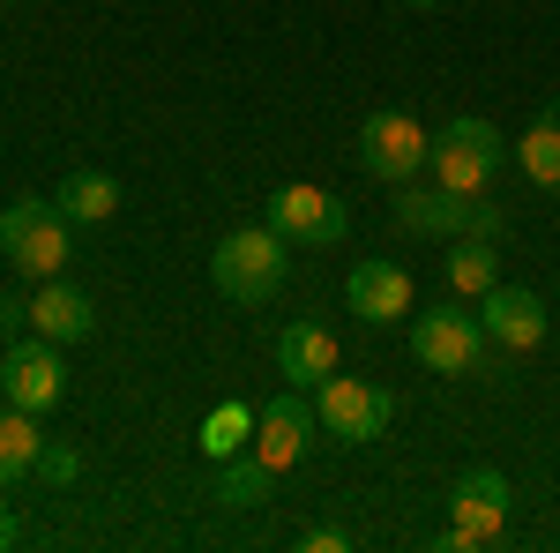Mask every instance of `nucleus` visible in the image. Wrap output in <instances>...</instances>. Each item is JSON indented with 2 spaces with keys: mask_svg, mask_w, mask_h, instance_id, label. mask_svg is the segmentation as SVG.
Returning a JSON list of instances; mask_svg holds the SVG:
<instances>
[{
  "mask_svg": "<svg viewBox=\"0 0 560 553\" xmlns=\"http://www.w3.org/2000/svg\"><path fill=\"white\" fill-rule=\"evenodd\" d=\"M38 479L45 486H68L75 479V449H38Z\"/></svg>",
  "mask_w": 560,
  "mask_h": 553,
  "instance_id": "nucleus-22",
  "label": "nucleus"
},
{
  "mask_svg": "<svg viewBox=\"0 0 560 553\" xmlns=\"http://www.w3.org/2000/svg\"><path fill=\"white\" fill-rule=\"evenodd\" d=\"M38 426H31V412H15V404H8V412H0V486H15V479H31V471H38Z\"/></svg>",
  "mask_w": 560,
  "mask_h": 553,
  "instance_id": "nucleus-19",
  "label": "nucleus"
},
{
  "mask_svg": "<svg viewBox=\"0 0 560 553\" xmlns=\"http://www.w3.org/2000/svg\"><path fill=\"white\" fill-rule=\"evenodd\" d=\"M501 158H509V142H501V128H486V120H448L427 150L433 180L456 187V195H486L501 180Z\"/></svg>",
  "mask_w": 560,
  "mask_h": 553,
  "instance_id": "nucleus-5",
  "label": "nucleus"
},
{
  "mask_svg": "<svg viewBox=\"0 0 560 553\" xmlns=\"http://www.w3.org/2000/svg\"><path fill=\"white\" fill-rule=\"evenodd\" d=\"M247 441H255V412H240V404H224V412L210 419V441H202V449H210L217 464H224V457H240Z\"/></svg>",
  "mask_w": 560,
  "mask_h": 553,
  "instance_id": "nucleus-21",
  "label": "nucleus"
},
{
  "mask_svg": "<svg viewBox=\"0 0 560 553\" xmlns=\"http://www.w3.org/2000/svg\"><path fill=\"white\" fill-rule=\"evenodd\" d=\"M396 224L404 232H433V240H464V232H486V240H501L509 232V217L501 203H478V195H456V187H396Z\"/></svg>",
  "mask_w": 560,
  "mask_h": 553,
  "instance_id": "nucleus-3",
  "label": "nucleus"
},
{
  "mask_svg": "<svg viewBox=\"0 0 560 553\" xmlns=\"http://www.w3.org/2000/svg\"><path fill=\"white\" fill-rule=\"evenodd\" d=\"M404 8H441V0H404Z\"/></svg>",
  "mask_w": 560,
  "mask_h": 553,
  "instance_id": "nucleus-26",
  "label": "nucleus"
},
{
  "mask_svg": "<svg viewBox=\"0 0 560 553\" xmlns=\"http://www.w3.org/2000/svg\"><path fill=\"white\" fill-rule=\"evenodd\" d=\"M261 224H277L292 247H337V240L351 232V210H345V195L292 180V187H277V195L261 203Z\"/></svg>",
  "mask_w": 560,
  "mask_h": 553,
  "instance_id": "nucleus-6",
  "label": "nucleus"
},
{
  "mask_svg": "<svg viewBox=\"0 0 560 553\" xmlns=\"http://www.w3.org/2000/svg\"><path fill=\"white\" fill-rule=\"evenodd\" d=\"M277 367H284V382L292 389H314L337 375V337L322 330V322H292L284 337H277Z\"/></svg>",
  "mask_w": 560,
  "mask_h": 553,
  "instance_id": "nucleus-15",
  "label": "nucleus"
},
{
  "mask_svg": "<svg viewBox=\"0 0 560 553\" xmlns=\"http://www.w3.org/2000/svg\"><path fill=\"white\" fill-rule=\"evenodd\" d=\"M411 359L427 375H478L486 367V322L464 299H433L427 314L411 322Z\"/></svg>",
  "mask_w": 560,
  "mask_h": 553,
  "instance_id": "nucleus-4",
  "label": "nucleus"
},
{
  "mask_svg": "<svg viewBox=\"0 0 560 553\" xmlns=\"http://www.w3.org/2000/svg\"><path fill=\"white\" fill-rule=\"evenodd\" d=\"M300 546H306V553H345L351 539H345V531H329V523H314V531H306Z\"/></svg>",
  "mask_w": 560,
  "mask_h": 553,
  "instance_id": "nucleus-23",
  "label": "nucleus"
},
{
  "mask_svg": "<svg viewBox=\"0 0 560 553\" xmlns=\"http://www.w3.org/2000/svg\"><path fill=\"white\" fill-rule=\"evenodd\" d=\"M269 486H277V471L261 464L255 449H240V457H224L217 502H224V509H261V502H269Z\"/></svg>",
  "mask_w": 560,
  "mask_h": 553,
  "instance_id": "nucleus-18",
  "label": "nucleus"
},
{
  "mask_svg": "<svg viewBox=\"0 0 560 553\" xmlns=\"http://www.w3.org/2000/svg\"><path fill=\"white\" fill-rule=\"evenodd\" d=\"M31 330L52 337V344H83L90 330H97V307H90V292L60 285V277H45L38 299H31Z\"/></svg>",
  "mask_w": 560,
  "mask_h": 553,
  "instance_id": "nucleus-14",
  "label": "nucleus"
},
{
  "mask_svg": "<svg viewBox=\"0 0 560 553\" xmlns=\"http://www.w3.org/2000/svg\"><path fill=\"white\" fill-rule=\"evenodd\" d=\"M52 203L75 217V224H105V217L120 210V180H113V172H68Z\"/></svg>",
  "mask_w": 560,
  "mask_h": 553,
  "instance_id": "nucleus-17",
  "label": "nucleus"
},
{
  "mask_svg": "<svg viewBox=\"0 0 560 553\" xmlns=\"http://www.w3.org/2000/svg\"><path fill=\"white\" fill-rule=\"evenodd\" d=\"M15 539H23V531H15V516H8V509H0V553H8V546H15Z\"/></svg>",
  "mask_w": 560,
  "mask_h": 553,
  "instance_id": "nucleus-25",
  "label": "nucleus"
},
{
  "mask_svg": "<svg viewBox=\"0 0 560 553\" xmlns=\"http://www.w3.org/2000/svg\"><path fill=\"white\" fill-rule=\"evenodd\" d=\"M509 150H516V165L530 172L538 187H560V120H546V113H538V120H530Z\"/></svg>",
  "mask_w": 560,
  "mask_h": 553,
  "instance_id": "nucleus-20",
  "label": "nucleus"
},
{
  "mask_svg": "<svg viewBox=\"0 0 560 553\" xmlns=\"http://www.w3.org/2000/svg\"><path fill=\"white\" fill-rule=\"evenodd\" d=\"M23 322H31V307H23V314H15V299H0V337H15V330H23Z\"/></svg>",
  "mask_w": 560,
  "mask_h": 553,
  "instance_id": "nucleus-24",
  "label": "nucleus"
},
{
  "mask_svg": "<svg viewBox=\"0 0 560 553\" xmlns=\"http://www.w3.org/2000/svg\"><path fill=\"white\" fill-rule=\"evenodd\" d=\"M441 277H448V292L456 299H486L501 285V255H493V240L486 232H464V240H448V255H441Z\"/></svg>",
  "mask_w": 560,
  "mask_h": 553,
  "instance_id": "nucleus-16",
  "label": "nucleus"
},
{
  "mask_svg": "<svg viewBox=\"0 0 560 553\" xmlns=\"http://www.w3.org/2000/svg\"><path fill=\"white\" fill-rule=\"evenodd\" d=\"M306 441H314V404H306V389H292V396H269L255 412V449L269 471H292L306 457Z\"/></svg>",
  "mask_w": 560,
  "mask_h": 553,
  "instance_id": "nucleus-10",
  "label": "nucleus"
},
{
  "mask_svg": "<svg viewBox=\"0 0 560 553\" xmlns=\"http://www.w3.org/2000/svg\"><path fill=\"white\" fill-rule=\"evenodd\" d=\"M284 269H292V240L277 224H247V232H224L210 255V285L240 307H261V299L284 292Z\"/></svg>",
  "mask_w": 560,
  "mask_h": 553,
  "instance_id": "nucleus-1",
  "label": "nucleus"
},
{
  "mask_svg": "<svg viewBox=\"0 0 560 553\" xmlns=\"http://www.w3.org/2000/svg\"><path fill=\"white\" fill-rule=\"evenodd\" d=\"M509 502H516V494H509V479L478 464V471H464V479L448 486V523H464L478 546H493V539L509 531Z\"/></svg>",
  "mask_w": 560,
  "mask_h": 553,
  "instance_id": "nucleus-12",
  "label": "nucleus"
},
{
  "mask_svg": "<svg viewBox=\"0 0 560 553\" xmlns=\"http://www.w3.org/2000/svg\"><path fill=\"white\" fill-rule=\"evenodd\" d=\"M478 322H486V344H501V352H538L546 344V299L523 292V285H493L478 299Z\"/></svg>",
  "mask_w": 560,
  "mask_h": 553,
  "instance_id": "nucleus-11",
  "label": "nucleus"
},
{
  "mask_svg": "<svg viewBox=\"0 0 560 553\" xmlns=\"http://www.w3.org/2000/svg\"><path fill=\"white\" fill-rule=\"evenodd\" d=\"M345 307L359 322H404L411 314V277L396 262H359L351 285H345Z\"/></svg>",
  "mask_w": 560,
  "mask_h": 553,
  "instance_id": "nucleus-13",
  "label": "nucleus"
},
{
  "mask_svg": "<svg viewBox=\"0 0 560 553\" xmlns=\"http://www.w3.org/2000/svg\"><path fill=\"white\" fill-rule=\"evenodd\" d=\"M0 255L15 262L23 277H60L68 255H75V217L60 210V203H38V195H23V203H8L0 210Z\"/></svg>",
  "mask_w": 560,
  "mask_h": 553,
  "instance_id": "nucleus-2",
  "label": "nucleus"
},
{
  "mask_svg": "<svg viewBox=\"0 0 560 553\" xmlns=\"http://www.w3.org/2000/svg\"><path fill=\"white\" fill-rule=\"evenodd\" d=\"M427 150H433V135L404 105L366 113V128H359V165L374 172V180H388V187H404L411 172H427Z\"/></svg>",
  "mask_w": 560,
  "mask_h": 553,
  "instance_id": "nucleus-7",
  "label": "nucleus"
},
{
  "mask_svg": "<svg viewBox=\"0 0 560 553\" xmlns=\"http://www.w3.org/2000/svg\"><path fill=\"white\" fill-rule=\"evenodd\" d=\"M546 120H560V97H553V105H546Z\"/></svg>",
  "mask_w": 560,
  "mask_h": 553,
  "instance_id": "nucleus-27",
  "label": "nucleus"
},
{
  "mask_svg": "<svg viewBox=\"0 0 560 553\" xmlns=\"http://www.w3.org/2000/svg\"><path fill=\"white\" fill-rule=\"evenodd\" d=\"M314 419H322L329 441L359 449V441H374V434L396 419V396L374 389V382H345V375H329V382H314Z\"/></svg>",
  "mask_w": 560,
  "mask_h": 553,
  "instance_id": "nucleus-8",
  "label": "nucleus"
},
{
  "mask_svg": "<svg viewBox=\"0 0 560 553\" xmlns=\"http://www.w3.org/2000/svg\"><path fill=\"white\" fill-rule=\"evenodd\" d=\"M0 389H8V404L15 412H52L60 404V389H68V375H60V344L52 337H8V359H0Z\"/></svg>",
  "mask_w": 560,
  "mask_h": 553,
  "instance_id": "nucleus-9",
  "label": "nucleus"
}]
</instances>
